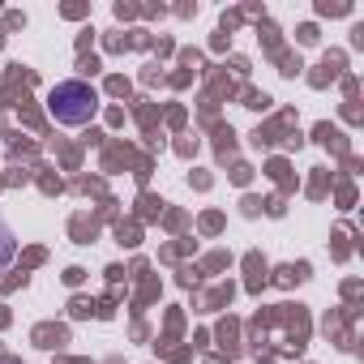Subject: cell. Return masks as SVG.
Instances as JSON below:
<instances>
[{
    "label": "cell",
    "mask_w": 364,
    "mask_h": 364,
    "mask_svg": "<svg viewBox=\"0 0 364 364\" xmlns=\"http://www.w3.org/2000/svg\"><path fill=\"white\" fill-rule=\"evenodd\" d=\"M48 112L60 124H90L99 116V90L90 82H77V77L73 82H60L48 95Z\"/></svg>",
    "instance_id": "6da1fadb"
},
{
    "label": "cell",
    "mask_w": 364,
    "mask_h": 364,
    "mask_svg": "<svg viewBox=\"0 0 364 364\" xmlns=\"http://www.w3.org/2000/svg\"><path fill=\"white\" fill-rule=\"evenodd\" d=\"M14 253H18V236H14V228L5 223V215H0V270L14 262Z\"/></svg>",
    "instance_id": "7a4b0ae2"
}]
</instances>
